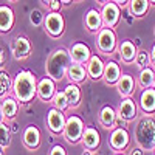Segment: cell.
Segmentation results:
<instances>
[{
	"instance_id": "1",
	"label": "cell",
	"mask_w": 155,
	"mask_h": 155,
	"mask_svg": "<svg viewBox=\"0 0 155 155\" xmlns=\"http://www.w3.org/2000/svg\"><path fill=\"white\" fill-rule=\"evenodd\" d=\"M12 96H14L22 104H28L36 98V90H37V79L36 76L28 71L22 70L19 71L14 79H12Z\"/></svg>"
},
{
	"instance_id": "2",
	"label": "cell",
	"mask_w": 155,
	"mask_h": 155,
	"mask_svg": "<svg viewBox=\"0 0 155 155\" xmlns=\"http://www.w3.org/2000/svg\"><path fill=\"white\" fill-rule=\"evenodd\" d=\"M71 64V58L68 50L58 48L47 58L45 62V73L48 78H51L54 82H61L67 74V70Z\"/></svg>"
},
{
	"instance_id": "3",
	"label": "cell",
	"mask_w": 155,
	"mask_h": 155,
	"mask_svg": "<svg viewBox=\"0 0 155 155\" xmlns=\"http://www.w3.org/2000/svg\"><path fill=\"white\" fill-rule=\"evenodd\" d=\"M135 141L143 150H152L155 147V120L152 116H144L137 123Z\"/></svg>"
},
{
	"instance_id": "4",
	"label": "cell",
	"mask_w": 155,
	"mask_h": 155,
	"mask_svg": "<svg viewBox=\"0 0 155 155\" xmlns=\"http://www.w3.org/2000/svg\"><path fill=\"white\" fill-rule=\"evenodd\" d=\"M84 129H85V126H84L82 118H79L78 115H70L65 121V127H64L62 137L65 138L67 143L78 144V143H81Z\"/></svg>"
},
{
	"instance_id": "5",
	"label": "cell",
	"mask_w": 155,
	"mask_h": 155,
	"mask_svg": "<svg viewBox=\"0 0 155 155\" xmlns=\"http://www.w3.org/2000/svg\"><path fill=\"white\" fill-rule=\"evenodd\" d=\"M44 28L47 31V34L53 39H58L64 34L65 31V20L61 12H54L50 11L48 14L44 17Z\"/></svg>"
},
{
	"instance_id": "6",
	"label": "cell",
	"mask_w": 155,
	"mask_h": 155,
	"mask_svg": "<svg viewBox=\"0 0 155 155\" xmlns=\"http://www.w3.org/2000/svg\"><path fill=\"white\" fill-rule=\"evenodd\" d=\"M96 47L99 53L102 54H112L116 48V34L112 28L102 27L96 33Z\"/></svg>"
},
{
	"instance_id": "7",
	"label": "cell",
	"mask_w": 155,
	"mask_h": 155,
	"mask_svg": "<svg viewBox=\"0 0 155 155\" xmlns=\"http://www.w3.org/2000/svg\"><path fill=\"white\" fill-rule=\"evenodd\" d=\"M99 12H101V17H102V27L113 30L116 25H118L120 17H121V9L116 3H113L112 0L102 5V9Z\"/></svg>"
},
{
	"instance_id": "8",
	"label": "cell",
	"mask_w": 155,
	"mask_h": 155,
	"mask_svg": "<svg viewBox=\"0 0 155 155\" xmlns=\"http://www.w3.org/2000/svg\"><path fill=\"white\" fill-rule=\"evenodd\" d=\"M47 127L51 134L54 135H62L64 132V127H65V121H67V116L64 115L62 110L51 107L47 113Z\"/></svg>"
},
{
	"instance_id": "9",
	"label": "cell",
	"mask_w": 155,
	"mask_h": 155,
	"mask_svg": "<svg viewBox=\"0 0 155 155\" xmlns=\"http://www.w3.org/2000/svg\"><path fill=\"white\" fill-rule=\"evenodd\" d=\"M129 143H130V135L124 127H116L113 129V132L110 134L109 144L115 152H123L127 149Z\"/></svg>"
},
{
	"instance_id": "10",
	"label": "cell",
	"mask_w": 155,
	"mask_h": 155,
	"mask_svg": "<svg viewBox=\"0 0 155 155\" xmlns=\"http://www.w3.org/2000/svg\"><path fill=\"white\" fill-rule=\"evenodd\" d=\"M41 141H42V135H41V130H39L37 126L30 124L25 127V130L22 132V143L25 147L30 150H36L41 146Z\"/></svg>"
},
{
	"instance_id": "11",
	"label": "cell",
	"mask_w": 155,
	"mask_h": 155,
	"mask_svg": "<svg viewBox=\"0 0 155 155\" xmlns=\"http://www.w3.org/2000/svg\"><path fill=\"white\" fill-rule=\"evenodd\" d=\"M58 92L56 90V82L51 79V78L45 76L42 78L41 81H37V90H36V96L44 101V102H50L53 99L54 93Z\"/></svg>"
},
{
	"instance_id": "12",
	"label": "cell",
	"mask_w": 155,
	"mask_h": 155,
	"mask_svg": "<svg viewBox=\"0 0 155 155\" xmlns=\"http://www.w3.org/2000/svg\"><path fill=\"white\" fill-rule=\"evenodd\" d=\"M31 54V42L27 36H17L12 42V56L16 61H23Z\"/></svg>"
},
{
	"instance_id": "13",
	"label": "cell",
	"mask_w": 155,
	"mask_h": 155,
	"mask_svg": "<svg viewBox=\"0 0 155 155\" xmlns=\"http://www.w3.org/2000/svg\"><path fill=\"white\" fill-rule=\"evenodd\" d=\"M70 53V58H71V62H76V64H85L88 62V59L92 58V50L88 48V45L82 44V42H76L71 45V48L68 50Z\"/></svg>"
},
{
	"instance_id": "14",
	"label": "cell",
	"mask_w": 155,
	"mask_h": 155,
	"mask_svg": "<svg viewBox=\"0 0 155 155\" xmlns=\"http://www.w3.org/2000/svg\"><path fill=\"white\" fill-rule=\"evenodd\" d=\"M116 116L123 121H132L137 118V104L132 98H124L116 110Z\"/></svg>"
},
{
	"instance_id": "15",
	"label": "cell",
	"mask_w": 155,
	"mask_h": 155,
	"mask_svg": "<svg viewBox=\"0 0 155 155\" xmlns=\"http://www.w3.org/2000/svg\"><path fill=\"white\" fill-rule=\"evenodd\" d=\"M104 61H102L99 56L92 54V58L88 59V62L85 64V70H87V76L93 81H98L102 78V73H104Z\"/></svg>"
},
{
	"instance_id": "16",
	"label": "cell",
	"mask_w": 155,
	"mask_h": 155,
	"mask_svg": "<svg viewBox=\"0 0 155 155\" xmlns=\"http://www.w3.org/2000/svg\"><path fill=\"white\" fill-rule=\"evenodd\" d=\"M81 143L87 150H96L101 144V135L95 127H85L81 138Z\"/></svg>"
},
{
	"instance_id": "17",
	"label": "cell",
	"mask_w": 155,
	"mask_h": 155,
	"mask_svg": "<svg viewBox=\"0 0 155 155\" xmlns=\"http://www.w3.org/2000/svg\"><path fill=\"white\" fill-rule=\"evenodd\" d=\"M0 107H2V112H3L5 120L11 121V120H14L16 116H17V113H19L20 102H19L14 96H5L3 101L0 102Z\"/></svg>"
},
{
	"instance_id": "18",
	"label": "cell",
	"mask_w": 155,
	"mask_h": 155,
	"mask_svg": "<svg viewBox=\"0 0 155 155\" xmlns=\"http://www.w3.org/2000/svg\"><path fill=\"white\" fill-rule=\"evenodd\" d=\"M121 76V68L115 61H109L104 64V73H102V79H104L106 84L109 85H115L118 82Z\"/></svg>"
},
{
	"instance_id": "19",
	"label": "cell",
	"mask_w": 155,
	"mask_h": 155,
	"mask_svg": "<svg viewBox=\"0 0 155 155\" xmlns=\"http://www.w3.org/2000/svg\"><path fill=\"white\" fill-rule=\"evenodd\" d=\"M140 109L144 113H155V88H144L140 96Z\"/></svg>"
},
{
	"instance_id": "20",
	"label": "cell",
	"mask_w": 155,
	"mask_h": 155,
	"mask_svg": "<svg viewBox=\"0 0 155 155\" xmlns=\"http://www.w3.org/2000/svg\"><path fill=\"white\" fill-rule=\"evenodd\" d=\"M84 25L87 31L90 33H98L102 28V17H101V12L98 9H88L87 14L84 17Z\"/></svg>"
},
{
	"instance_id": "21",
	"label": "cell",
	"mask_w": 155,
	"mask_h": 155,
	"mask_svg": "<svg viewBox=\"0 0 155 155\" xmlns=\"http://www.w3.org/2000/svg\"><path fill=\"white\" fill-rule=\"evenodd\" d=\"M70 82L73 84H82L85 79H87V70H85V65H82V64H76V62H71L70 67L67 70V74H65Z\"/></svg>"
},
{
	"instance_id": "22",
	"label": "cell",
	"mask_w": 155,
	"mask_h": 155,
	"mask_svg": "<svg viewBox=\"0 0 155 155\" xmlns=\"http://www.w3.org/2000/svg\"><path fill=\"white\" fill-rule=\"evenodd\" d=\"M115 85H116L118 93L124 98H130V95L135 92V79L130 74H121Z\"/></svg>"
},
{
	"instance_id": "23",
	"label": "cell",
	"mask_w": 155,
	"mask_h": 155,
	"mask_svg": "<svg viewBox=\"0 0 155 155\" xmlns=\"http://www.w3.org/2000/svg\"><path fill=\"white\" fill-rule=\"evenodd\" d=\"M14 27V11L9 6H0V33H9Z\"/></svg>"
},
{
	"instance_id": "24",
	"label": "cell",
	"mask_w": 155,
	"mask_h": 155,
	"mask_svg": "<svg viewBox=\"0 0 155 155\" xmlns=\"http://www.w3.org/2000/svg\"><path fill=\"white\" fill-rule=\"evenodd\" d=\"M64 93H65V98H67V102H68V107L74 109L81 104V99H82V92L78 84H67L65 88H64Z\"/></svg>"
},
{
	"instance_id": "25",
	"label": "cell",
	"mask_w": 155,
	"mask_h": 155,
	"mask_svg": "<svg viewBox=\"0 0 155 155\" xmlns=\"http://www.w3.org/2000/svg\"><path fill=\"white\" fill-rule=\"evenodd\" d=\"M137 53H138V50H137V47H135V44L132 41H123L121 42V45H120V54H121L123 62L134 64V61L137 58Z\"/></svg>"
},
{
	"instance_id": "26",
	"label": "cell",
	"mask_w": 155,
	"mask_h": 155,
	"mask_svg": "<svg viewBox=\"0 0 155 155\" xmlns=\"http://www.w3.org/2000/svg\"><path fill=\"white\" fill-rule=\"evenodd\" d=\"M115 121H116V110L110 106H106L102 107L101 112H99V123L102 127L106 129H112L115 126Z\"/></svg>"
},
{
	"instance_id": "27",
	"label": "cell",
	"mask_w": 155,
	"mask_h": 155,
	"mask_svg": "<svg viewBox=\"0 0 155 155\" xmlns=\"http://www.w3.org/2000/svg\"><path fill=\"white\" fill-rule=\"evenodd\" d=\"M149 0H129V8H130L132 16L135 17H143L149 11Z\"/></svg>"
},
{
	"instance_id": "28",
	"label": "cell",
	"mask_w": 155,
	"mask_h": 155,
	"mask_svg": "<svg viewBox=\"0 0 155 155\" xmlns=\"http://www.w3.org/2000/svg\"><path fill=\"white\" fill-rule=\"evenodd\" d=\"M153 79H155V71L152 67H146L140 71V76H138V82L143 88H150L153 87Z\"/></svg>"
},
{
	"instance_id": "29",
	"label": "cell",
	"mask_w": 155,
	"mask_h": 155,
	"mask_svg": "<svg viewBox=\"0 0 155 155\" xmlns=\"http://www.w3.org/2000/svg\"><path fill=\"white\" fill-rule=\"evenodd\" d=\"M11 137H12V132H11V127L8 124H5V121L0 124V146L3 149L9 147L11 144Z\"/></svg>"
},
{
	"instance_id": "30",
	"label": "cell",
	"mask_w": 155,
	"mask_h": 155,
	"mask_svg": "<svg viewBox=\"0 0 155 155\" xmlns=\"http://www.w3.org/2000/svg\"><path fill=\"white\" fill-rule=\"evenodd\" d=\"M51 104H53V107L54 109H59V110H67V109H70L68 107V102H67V98H65V93H64V90L62 92H56L54 93V96H53V99L50 101Z\"/></svg>"
},
{
	"instance_id": "31",
	"label": "cell",
	"mask_w": 155,
	"mask_h": 155,
	"mask_svg": "<svg viewBox=\"0 0 155 155\" xmlns=\"http://www.w3.org/2000/svg\"><path fill=\"white\" fill-rule=\"evenodd\" d=\"M135 65L138 68H146V67H150V54H149V51L146 50H140L138 53H137V58H135Z\"/></svg>"
},
{
	"instance_id": "32",
	"label": "cell",
	"mask_w": 155,
	"mask_h": 155,
	"mask_svg": "<svg viewBox=\"0 0 155 155\" xmlns=\"http://www.w3.org/2000/svg\"><path fill=\"white\" fill-rule=\"evenodd\" d=\"M11 87H12V81L9 79V76L5 71H0V98L3 99L5 96H8Z\"/></svg>"
},
{
	"instance_id": "33",
	"label": "cell",
	"mask_w": 155,
	"mask_h": 155,
	"mask_svg": "<svg viewBox=\"0 0 155 155\" xmlns=\"http://www.w3.org/2000/svg\"><path fill=\"white\" fill-rule=\"evenodd\" d=\"M44 14L39 9H33L31 12H30V22L34 25V27H39L41 23H44Z\"/></svg>"
},
{
	"instance_id": "34",
	"label": "cell",
	"mask_w": 155,
	"mask_h": 155,
	"mask_svg": "<svg viewBox=\"0 0 155 155\" xmlns=\"http://www.w3.org/2000/svg\"><path fill=\"white\" fill-rule=\"evenodd\" d=\"M48 155H67V150L64 149V146L56 144V146L51 147V150H50V153H48Z\"/></svg>"
},
{
	"instance_id": "35",
	"label": "cell",
	"mask_w": 155,
	"mask_h": 155,
	"mask_svg": "<svg viewBox=\"0 0 155 155\" xmlns=\"http://www.w3.org/2000/svg\"><path fill=\"white\" fill-rule=\"evenodd\" d=\"M61 8H62V3L59 0H51L48 3V9L50 11H54V12H61Z\"/></svg>"
},
{
	"instance_id": "36",
	"label": "cell",
	"mask_w": 155,
	"mask_h": 155,
	"mask_svg": "<svg viewBox=\"0 0 155 155\" xmlns=\"http://www.w3.org/2000/svg\"><path fill=\"white\" fill-rule=\"evenodd\" d=\"M5 62H6V56H5V51H3V48L0 47V68H2L3 65H5Z\"/></svg>"
},
{
	"instance_id": "37",
	"label": "cell",
	"mask_w": 155,
	"mask_h": 155,
	"mask_svg": "<svg viewBox=\"0 0 155 155\" xmlns=\"http://www.w3.org/2000/svg\"><path fill=\"white\" fill-rule=\"evenodd\" d=\"M129 155H144V150L141 149V147H135V149L130 150V153H129Z\"/></svg>"
},
{
	"instance_id": "38",
	"label": "cell",
	"mask_w": 155,
	"mask_h": 155,
	"mask_svg": "<svg viewBox=\"0 0 155 155\" xmlns=\"http://www.w3.org/2000/svg\"><path fill=\"white\" fill-rule=\"evenodd\" d=\"M149 54H150V64H153V65H155V44H153V47H152Z\"/></svg>"
},
{
	"instance_id": "39",
	"label": "cell",
	"mask_w": 155,
	"mask_h": 155,
	"mask_svg": "<svg viewBox=\"0 0 155 155\" xmlns=\"http://www.w3.org/2000/svg\"><path fill=\"white\" fill-rule=\"evenodd\" d=\"M113 3H116L118 6H124L126 3H129V0H112Z\"/></svg>"
},
{
	"instance_id": "40",
	"label": "cell",
	"mask_w": 155,
	"mask_h": 155,
	"mask_svg": "<svg viewBox=\"0 0 155 155\" xmlns=\"http://www.w3.org/2000/svg\"><path fill=\"white\" fill-rule=\"evenodd\" d=\"M5 121V116H3V112H2V107H0V124Z\"/></svg>"
},
{
	"instance_id": "41",
	"label": "cell",
	"mask_w": 155,
	"mask_h": 155,
	"mask_svg": "<svg viewBox=\"0 0 155 155\" xmlns=\"http://www.w3.org/2000/svg\"><path fill=\"white\" fill-rule=\"evenodd\" d=\"M59 2H61L62 5H70V3L73 2V0H59Z\"/></svg>"
},
{
	"instance_id": "42",
	"label": "cell",
	"mask_w": 155,
	"mask_h": 155,
	"mask_svg": "<svg viewBox=\"0 0 155 155\" xmlns=\"http://www.w3.org/2000/svg\"><path fill=\"white\" fill-rule=\"evenodd\" d=\"M82 155H92V150H87V149H85V150H84V153H82Z\"/></svg>"
},
{
	"instance_id": "43",
	"label": "cell",
	"mask_w": 155,
	"mask_h": 155,
	"mask_svg": "<svg viewBox=\"0 0 155 155\" xmlns=\"http://www.w3.org/2000/svg\"><path fill=\"white\" fill-rule=\"evenodd\" d=\"M98 2H99V3H102V5H104V3H107V2H110V0H98Z\"/></svg>"
},
{
	"instance_id": "44",
	"label": "cell",
	"mask_w": 155,
	"mask_h": 155,
	"mask_svg": "<svg viewBox=\"0 0 155 155\" xmlns=\"http://www.w3.org/2000/svg\"><path fill=\"white\" fill-rule=\"evenodd\" d=\"M50 2H51V0H42V3H44V5H47V6H48V3H50Z\"/></svg>"
},
{
	"instance_id": "45",
	"label": "cell",
	"mask_w": 155,
	"mask_h": 155,
	"mask_svg": "<svg viewBox=\"0 0 155 155\" xmlns=\"http://www.w3.org/2000/svg\"><path fill=\"white\" fill-rule=\"evenodd\" d=\"M3 150H5V149H3L2 146H0V155H3Z\"/></svg>"
},
{
	"instance_id": "46",
	"label": "cell",
	"mask_w": 155,
	"mask_h": 155,
	"mask_svg": "<svg viewBox=\"0 0 155 155\" xmlns=\"http://www.w3.org/2000/svg\"><path fill=\"white\" fill-rule=\"evenodd\" d=\"M149 3H153L155 5V0H149Z\"/></svg>"
},
{
	"instance_id": "47",
	"label": "cell",
	"mask_w": 155,
	"mask_h": 155,
	"mask_svg": "<svg viewBox=\"0 0 155 155\" xmlns=\"http://www.w3.org/2000/svg\"><path fill=\"white\" fill-rule=\"evenodd\" d=\"M9 2H17V0H9Z\"/></svg>"
},
{
	"instance_id": "48",
	"label": "cell",
	"mask_w": 155,
	"mask_h": 155,
	"mask_svg": "<svg viewBox=\"0 0 155 155\" xmlns=\"http://www.w3.org/2000/svg\"><path fill=\"white\" fill-rule=\"evenodd\" d=\"M153 88H155V79H153Z\"/></svg>"
},
{
	"instance_id": "49",
	"label": "cell",
	"mask_w": 155,
	"mask_h": 155,
	"mask_svg": "<svg viewBox=\"0 0 155 155\" xmlns=\"http://www.w3.org/2000/svg\"><path fill=\"white\" fill-rule=\"evenodd\" d=\"M153 155H155V147H153Z\"/></svg>"
},
{
	"instance_id": "50",
	"label": "cell",
	"mask_w": 155,
	"mask_h": 155,
	"mask_svg": "<svg viewBox=\"0 0 155 155\" xmlns=\"http://www.w3.org/2000/svg\"><path fill=\"white\" fill-rule=\"evenodd\" d=\"M116 155H123V153H116Z\"/></svg>"
},
{
	"instance_id": "51",
	"label": "cell",
	"mask_w": 155,
	"mask_h": 155,
	"mask_svg": "<svg viewBox=\"0 0 155 155\" xmlns=\"http://www.w3.org/2000/svg\"><path fill=\"white\" fill-rule=\"evenodd\" d=\"M153 34H155V28H153Z\"/></svg>"
}]
</instances>
